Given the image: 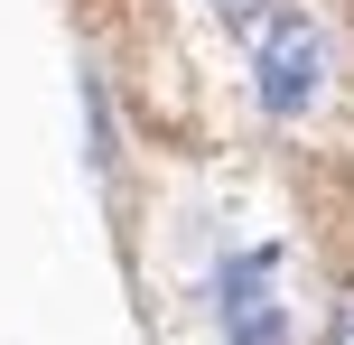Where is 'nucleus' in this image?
<instances>
[{"label":"nucleus","mask_w":354,"mask_h":345,"mask_svg":"<svg viewBox=\"0 0 354 345\" xmlns=\"http://www.w3.org/2000/svg\"><path fill=\"white\" fill-rule=\"evenodd\" d=\"M317 93H326V37H317L308 10H280L252 37V103H261L270 122H299Z\"/></svg>","instance_id":"f257e3e1"},{"label":"nucleus","mask_w":354,"mask_h":345,"mask_svg":"<svg viewBox=\"0 0 354 345\" xmlns=\"http://www.w3.org/2000/svg\"><path fill=\"white\" fill-rule=\"evenodd\" d=\"M214 327L224 345H289V308H280V243L233 252L214 271Z\"/></svg>","instance_id":"f03ea898"},{"label":"nucleus","mask_w":354,"mask_h":345,"mask_svg":"<svg viewBox=\"0 0 354 345\" xmlns=\"http://www.w3.org/2000/svg\"><path fill=\"white\" fill-rule=\"evenodd\" d=\"M280 10H289V0H214V19H224V28L243 37V47H252V37H261V28H270Z\"/></svg>","instance_id":"7ed1b4c3"},{"label":"nucleus","mask_w":354,"mask_h":345,"mask_svg":"<svg viewBox=\"0 0 354 345\" xmlns=\"http://www.w3.org/2000/svg\"><path fill=\"white\" fill-rule=\"evenodd\" d=\"M326 345H354V280L336 290V308H326Z\"/></svg>","instance_id":"20e7f679"}]
</instances>
